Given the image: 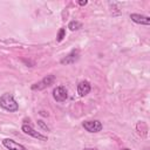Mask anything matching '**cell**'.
Instances as JSON below:
<instances>
[{"mask_svg":"<svg viewBox=\"0 0 150 150\" xmlns=\"http://www.w3.org/2000/svg\"><path fill=\"white\" fill-rule=\"evenodd\" d=\"M0 107L9 112H15L19 110V104L15 101V98L13 97L12 94L9 93H5L1 95L0 97Z\"/></svg>","mask_w":150,"mask_h":150,"instance_id":"6da1fadb","label":"cell"},{"mask_svg":"<svg viewBox=\"0 0 150 150\" xmlns=\"http://www.w3.org/2000/svg\"><path fill=\"white\" fill-rule=\"evenodd\" d=\"M55 81V76L54 75H47V76H45L42 80H40L39 82H36V83H34L33 86H32V90H43V89H46L47 87H49L50 84H53V82Z\"/></svg>","mask_w":150,"mask_h":150,"instance_id":"7a4b0ae2","label":"cell"},{"mask_svg":"<svg viewBox=\"0 0 150 150\" xmlns=\"http://www.w3.org/2000/svg\"><path fill=\"white\" fill-rule=\"evenodd\" d=\"M21 130H22L25 134H27V135H29V136H32V137H34V138H36V139H40V141H47V139H48L47 136H45V135L40 134L39 131H36L30 124H22Z\"/></svg>","mask_w":150,"mask_h":150,"instance_id":"3957f363","label":"cell"},{"mask_svg":"<svg viewBox=\"0 0 150 150\" xmlns=\"http://www.w3.org/2000/svg\"><path fill=\"white\" fill-rule=\"evenodd\" d=\"M82 125H83V128H84L88 132H98V131H101L102 128H103L102 123H101L100 121H97V120L84 121V122L82 123Z\"/></svg>","mask_w":150,"mask_h":150,"instance_id":"277c9868","label":"cell"},{"mask_svg":"<svg viewBox=\"0 0 150 150\" xmlns=\"http://www.w3.org/2000/svg\"><path fill=\"white\" fill-rule=\"evenodd\" d=\"M53 97L56 102H64L68 97V91L64 86H57L53 89Z\"/></svg>","mask_w":150,"mask_h":150,"instance_id":"5b68a950","label":"cell"},{"mask_svg":"<svg viewBox=\"0 0 150 150\" xmlns=\"http://www.w3.org/2000/svg\"><path fill=\"white\" fill-rule=\"evenodd\" d=\"M80 59V49H73L69 54H67L62 60H61V64H71L75 63L77 60Z\"/></svg>","mask_w":150,"mask_h":150,"instance_id":"8992f818","label":"cell"},{"mask_svg":"<svg viewBox=\"0 0 150 150\" xmlns=\"http://www.w3.org/2000/svg\"><path fill=\"white\" fill-rule=\"evenodd\" d=\"M2 145L5 148H7L8 150H26V148L22 144L13 141L12 138H4L2 139Z\"/></svg>","mask_w":150,"mask_h":150,"instance_id":"52a82bcc","label":"cell"},{"mask_svg":"<svg viewBox=\"0 0 150 150\" xmlns=\"http://www.w3.org/2000/svg\"><path fill=\"white\" fill-rule=\"evenodd\" d=\"M130 19H131V21H134L135 23H138V25H145V26L150 25V18L146 15L132 13V14H130Z\"/></svg>","mask_w":150,"mask_h":150,"instance_id":"ba28073f","label":"cell"},{"mask_svg":"<svg viewBox=\"0 0 150 150\" xmlns=\"http://www.w3.org/2000/svg\"><path fill=\"white\" fill-rule=\"evenodd\" d=\"M91 90V86L88 81H81L79 84H77V94L79 96L83 97L86 95L89 94V91Z\"/></svg>","mask_w":150,"mask_h":150,"instance_id":"9c48e42d","label":"cell"},{"mask_svg":"<svg viewBox=\"0 0 150 150\" xmlns=\"http://www.w3.org/2000/svg\"><path fill=\"white\" fill-rule=\"evenodd\" d=\"M68 28L70 29V30H79L80 28H82V23L80 22V21H76V20H73V21H70L69 23H68Z\"/></svg>","mask_w":150,"mask_h":150,"instance_id":"30bf717a","label":"cell"},{"mask_svg":"<svg viewBox=\"0 0 150 150\" xmlns=\"http://www.w3.org/2000/svg\"><path fill=\"white\" fill-rule=\"evenodd\" d=\"M64 38H66V28H60V30H59V33L56 35V41L61 42Z\"/></svg>","mask_w":150,"mask_h":150,"instance_id":"8fae6325","label":"cell"},{"mask_svg":"<svg viewBox=\"0 0 150 150\" xmlns=\"http://www.w3.org/2000/svg\"><path fill=\"white\" fill-rule=\"evenodd\" d=\"M38 124H39V125H40V127H41L42 129H45V130H47V131L49 130V128H48V127H47V125H46V124L43 123V121H41V120H39V121H38Z\"/></svg>","mask_w":150,"mask_h":150,"instance_id":"7c38bea8","label":"cell"},{"mask_svg":"<svg viewBox=\"0 0 150 150\" xmlns=\"http://www.w3.org/2000/svg\"><path fill=\"white\" fill-rule=\"evenodd\" d=\"M77 4H79L80 6H84V5L88 4V1H87V0H80V1H77Z\"/></svg>","mask_w":150,"mask_h":150,"instance_id":"4fadbf2b","label":"cell"},{"mask_svg":"<svg viewBox=\"0 0 150 150\" xmlns=\"http://www.w3.org/2000/svg\"><path fill=\"white\" fill-rule=\"evenodd\" d=\"M83 150H97L96 148H84Z\"/></svg>","mask_w":150,"mask_h":150,"instance_id":"5bb4252c","label":"cell"},{"mask_svg":"<svg viewBox=\"0 0 150 150\" xmlns=\"http://www.w3.org/2000/svg\"><path fill=\"white\" fill-rule=\"evenodd\" d=\"M122 150H130V149H128V148H124V149H122Z\"/></svg>","mask_w":150,"mask_h":150,"instance_id":"9a60e30c","label":"cell"}]
</instances>
